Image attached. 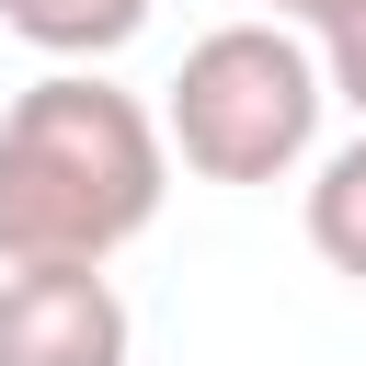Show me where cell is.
<instances>
[{"label":"cell","instance_id":"cell-4","mask_svg":"<svg viewBox=\"0 0 366 366\" xmlns=\"http://www.w3.org/2000/svg\"><path fill=\"white\" fill-rule=\"evenodd\" d=\"M0 23L23 46H46L57 69H92V57H114V46L149 34V0H0Z\"/></svg>","mask_w":366,"mask_h":366},{"label":"cell","instance_id":"cell-3","mask_svg":"<svg viewBox=\"0 0 366 366\" xmlns=\"http://www.w3.org/2000/svg\"><path fill=\"white\" fill-rule=\"evenodd\" d=\"M137 320L103 263H11L0 274V366H126Z\"/></svg>","mask_w":366,"mask_h":366},{"label":"cell","instance_id":"cell-1","mask_svg":"<svg viewBox=\"0 0 366 366\" xmlns=\"http://www.w3.org/2000/svg\"><path fill=\"white\" fill-rule=\"evenodd\" d=\"M172 194V137L103 69L0 103V263H114Z\"/></svg>","mask_w":366,"mask_h":366},{"label":"cell","instance_id":"cell-6","mask_svg":"<svg viewBox=\"0 0 366 366\" xmlns=\"http://www.w3.org/2000/svg\"><path fill=\"white\" fill-rule=\"evenodd\" d=\"M320 80H332V92L366 114V0H343V11L320 23Z\"/></svg>","mask_w":366,"mask_h":366},{"label":"cell","instance_id":"cell-5","mask_svg":"<svg viewBox=\"0 0 366 366\" xmlns=\"http://www.w3.org/2000/svg\"><path fill=\"white\" fill-rule=\"evenodd\" d=\"M309 252H320L332 274H355V286H366V126L309 172Z\"/></svg>","mask_w":366,"mask_h":366},{"label":"cell","instance_id":"cell-7","mask_svg":"<svg viewBox=\"0 0 366 366\" xmlns=\"http://www.w3.org/2000/svg\"><path fill=\"white\" fill-rule=\"evenodd\" d=\"M332 11H343V0H274V23H309V34H320Z\"/></svg>","mask_w":366,"mask_h":366},{"label":"cell","instance_id":"cell-2","mask_svg":"<svg viewBox=\"0 0 366 366\" xmlns=\"http://www.w3.org/2000/svg\"><path fill=\"white\" fill-rule=\"evenodd\" d=\"M320 103H332V80L286 23H217V34L183 46L160 137L206 183H286L320 137Z\"/></svg>","mask_w":366,"mask_h":366}]
</instances>
